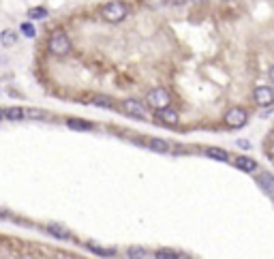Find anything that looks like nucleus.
Masks as SVG:
<instances>
[{"label": "nucleus", "instance_id": "15", "mask_svg": "<svg viewBox=\"0 0 274 259\" xmlns=\"http://www.w3.org/2000/svg\"><path fill=\"white\" fill-rule=\"evenodd\" d=\"M90 103H92V105H97V107H103V109H116V103H114V99L105 97V94H95Z\"/></svg>", "mask_w": 274, "mask_h": 259}, {"label": "nucleus", "instance_id": "8", "mask_svg": "<svg viewBox=\"0 0 274 259\" xmlns=\"http://www.w3.org/2000/svg\"><path fill=\"white\" fill-rule=\"evenodd\" d=\"M255 182L270 199H274V174L272 172H259L255 176Z\"/></svg>", "mask_w": 274, "mask_h": 259}, {"label": "nucleus", "instance_id": "11", "mask_svg": "<svg viewBox=\"0 0 274 259\" xmlns=\"http://www.w3.org/2000/svg\"><path fill=\"white\" fill-rule=\"evenodd\" d=\"M86 249H88L90 253H95V255H99V257H116V249L103 246V244L95 242V240H88V242H86Z\"/></svg>", "mask_w": 274, "mask_h": 259}, {"label": "nucleus", "instance_id": "13", "mask_svg": "<svg viewBox=\"0 0 274 259\" xmlns=\"http://www.w3.org/2000/svg\"><path fill=\"white\" fill-rule=\"evenodd\" d=\"M203 155L210 156V158H214V161H223V163L231 161V155L227 150H223V148H206V150H203Z\"/></svg>", "mask_w": 274, "mask_h": 259}, {"label": "nucleus", "instance_id": "28", "mask_svg": "<svg viewBox=\"0 0 274 259\" xmlns=\"http://www.w3.org/2000/svg\"><path fill=\"white\" fill-rule=\"evenodd\" d=\"M189 2H193V4H197V7H201V4H206V2H210V0H189Z\"/></svg>", "mask_w": 274, "mask_h": 259}, {"label": "nucleus", "instance_id": "10", "mask_svg": "<svg viewBox=\"0 0 274 259\" xmlns=\"http://www.w3.org/2000/svg\"><path fill=\"white\" fill-rule=\"evenodd\" d=\"M43 229L50 232L51 235H56V238H60V240H71V232H69L65 225H60V223H45Z\"/></svg>", "mask_w": 274, "mask_h": 259}, {"label": "nucleus", "instance_id": "3", "mask_svg": "<svg viewBox=\"0 0 274 259\" xmlns=\"http://www.w3.org/2000/svg\"><path fill=\"white\" fill-rule=\"evenodd\" d=\"M146 103H148V107L150 109H163V107H167V105H172V94L167 88H163V86H156L152 88V90H148V94H146Z\"/></svg>", "mask_w": 274, "mask_h": 259}, {"label": "nucleus", "instance_id": "9", "mask_svg": "<svg viewBox=\"0 0 274 259\" xmlns=\"http://www.w3.org/2000/svg\"><path fill=\"white\" fill-rule=\"evenodd\" d=\"M156 114H159V120L163 122V125H170V127H174V125H178V122H180V114H178V109H174L172 105H167V107L159 109Z\"/></svg>", "mask_w": 274, "mask_h": 259}, {"label": "nucleus", "instance_id": "16", "mask_svg": "<svg viewBox=\"0 0 274 259\" xmlns=\"http://www.w3.org/2000/svg\"><path fill=\"white\" fill-rule=\"evenodd\" d=\"M154 259H180V257H186L184 253H178V251H172V249H159L156 253H152Z\"/></svg>", "mask_w": 274, "mask_h": 259}, {"label": "nucleus", "instance_id": "7", "mask_svg": "<svg viewBox=\"0 0 274 259\" xmlns=\"http://www.w3.org/2000/svg\"><path fill=\"white\" fill-rule=\"evenodd\" d=\"M231 161H234V167L240 169V172H244V174H257V169H259L257 161L250 158L249 155H238V156L231 158Z\"/></svg>", "mask_w": 274, "mask_h": 259}, {"label": "nucleus", "instance_id": "21", "mask_svg": "<svg viewBox=\"0 0 274 259\" xmlns=\"http://www.w3.org/2000/svg\"><path fill=\"white\" fill-rule=\"evenodd\" d=\"M28 17H30V20H45V17H48V9L45 7H30L28 9Z\"/></svg>", "mask_w": 274, "mask_h": 259}, {"label": "nucleus", "instance_id": "2", "mask_svg": "<svg viewBox=\"0 0 274 259\" xmlns=\"http://www.w3.org/2000/svg\"><path fill=\"white\" fill-rule=\"evenodd\" d=\"M48 50H50V54H54L58 58H65V56L71 54L73 43H71L69 34L62 30V28H56V30L50 34V39H48Z\"/></svg>", "mask_w": 274, "mask_h": 259}, {"label": "nucleus", "instance_id": "20", "mask_svg": "<svg viewBox=\"0 0 274 259\" xmlns=\"http://www.w3.org/2000/svg\"><path fill=\"white\" fill-rule=\"evenodd\" d=\"M20 32L24 34L26 39H34V37H37V28H34L30 22H22L20 24Z\"/></svg>", "mask_w": 274, "mask_h": 259}, {"label": "nucleus", "instance_id": "1", "mask_svg": "<svg viewBox=\"0 0 274 259\" xmlns=\"http://www.w3.org/2000/svg\"><path fill=\"white\" fill-rule=\"evenodd\" d=\"M131 13V7L126 0H109V2L101 4V9H99V15H101L103 22L107 24H120L125 22L126 17Z\"/></svg>", "mask_w": 274, "mask_h": 259}, {"label": "nucleus", "instance_id": "23", "mask_svg": "<svg viewBox=\"0 0 274 259\" xmlns=\"http://www.w3.org/2000/svg\"><path fill=\"white\" fill-rule=\"evenodd\" d=\"M142 2H144V7H146V9L156 11V9H161L163 4H165V0H142Z\"/></svg>", "mask_w": 274, "mask_h": 259}, {"label": "nucleus", "instance_id": "17", "mask_svg": "<svg viewBox=\"0 0 274 259\" xmlns=\"http://www.w3.org/2000/svg\"><path fill=\"white\" fill-rule=\"evenodd\" d=\"M17 43V32L15 30H2L0 32V45L2 47H11Z\"/></svg>", "mask_w": 274, "mask_h": 259}, {"label": "nucleus", "instance_id": "14", "mask_svg": "<svg viewBox=\"0 0 274 259\" xmlns=\"http://www.w3.org/2000/svg\"><path fill=\"white\" fill-rule=\"evenodd\" d=\"M67 127L73 129V131H92V129H95V125H92V122L81 120V118H69Z\"/></svg>", "mask_w": 274, "mask_h": 259}, {"label": "nucleus", "instance_id": "30", "mask_svg": "<svg viewBox=\"0 0 274 259\" xmlns=\"http://www.w3.org/2000/svg\"><path fill=\"white\" fill-rule=\"evenodd\" d=\"M0 120H4V109H0Z\"/></svg>", "mask_w": 274, "mask_h": 259}, {"label": "nucleus", "instance_id": "19", "mask_svg": "<svg viewBox=\"0 0 274 259\" xmlns=\"http://www.w3.org/2000/svg\"><path fill=\"white\" fill-rule=\"evenodd\" d=\"M4 118H7V120H24L26 109L24 107H9V109H4Z\"/></svg>", "mask_w": 274, "mask_h": 259}, {"label": "nucleus", "instance_id": "22", "mask_svg": "<svg viewBox=\"0 0 274 259\" xmlns=\"http://www.w3.org/2000/svg\"><path fill=\"white\" fill-rule=\"evenodd\" d=\"M26 118H30V120H45V118H48V111L28 107V109H26Z\"/></svg>", "mask_w": 274, "mask_h": 259}, {"label": "nucleus", "instance_id": "4", "mask_svg": "<svg viewBox=\"0 0 274 259\" xmlns=\"http://www.w3.org/2000/svg\"><path fill=\"white\" fill-rule=\"evenodd\" d=\"M249 111L240 107V105H234V107H229L225 111V116H223V125L227 129H242V127H247V122H249Z\"/></svg>", "mask_w": 274, "mask_h": 259}, {"label": "nucleus", "instance_id": "25", "mask_svg": "<svg viewBox=\"0 0 274 259\" xmlns=\"http://www.w3.org/2000/svg\"><path fill=\"white\" fill-rule=\"evenodd\" d=\"M268 158H270V161L274 163V141H272V144H268Z\"/></svg>", "mask_w": 274, "mask_h": 259}, {"label": "nucleus", "instance_id": "12", "mask_svg": "<svg viewBox=\"0 0 274 259\" xmlns=\"http://www.w3.org/2000/svg\"><path fill=\"white\" fill-rule=\"evenodd\" d=\"M144 144L148 146L150 150H154V152H170V141H167V139L148 137V139H144Z\"/></svg>", "mask_w": 274, "mask_h": 259}, {"label": "nucleus", "instance_id": "6", "mask_svg": "<svg viewBox=\"0 0 274 259\" xmlns=\"http://www.w3.org/2000/svg\"><path fill=\"white\" fill-rule=\"evenodd\" d=\"M120 109L125 111V114L137 118V120H146V118H148V109H146V105L139 101V99H122Z\"/></svg>", "mask_w": 274, "mask_h": 259}, {"label": "nucleus", "instance_id": "18", "mask_svg": "<svg viewBox=\"0 0 274 259\" xmlns=\"http://www.w3.org/2000/svg\"><path fill=\"white\" fill-rule=\"evenodd\" d=\"M125 255L129 257V259H146V257L150 255V253L146 251L144 246H129V249H126V253H125Z\"/></svg>", "mask_w": 274, "mask_h": 259}, {"label": "nucleus", "instance_id": "29", "mask_svg": "<svg viewBox=\"0 0 274 259\" xmlns=\"http://www.w3.org/2000/svg\"><path fill=\"white\" fill-rule=\"evenodd\" d=\"M0 216H11V210H4V208H0Z\"/></svg>", "mask_w": 274, "mask_h": 259}, {"label": "nucleus", "instance_id": "24", "mask_svg": "<svg viewBox=\"0 0 274 259\" xmlns=\"http://www.w3.org/2000/svg\"><path fill=\"white\" fill-rule=\"evenodd\" d=\"M186 2H189V0H165V4H170V7H182Z\"/></svg>", "mask_w": 274, "mask_h": 259}, {"label": "nucleus", "instance_id": "5", "mask_svg": "<svg viewBox=\"0 0 274 259\" xmlns=\"http://www.w3.org/2000/svg\"><path fill=\"white\" fill-rule=\"evenodd\" d=\"M253 103L261 109H270L274 105V86L272 84H261L253 90Z\"/></svg>", "mask_w": 274, "mask_h": 259}, {"label": "nucleus", "instance_id": "27", "mask_svg": "<svg viewBox=\"0 0 274 259\" xmlns=\"http://www.w3.org/2000/svg\"><path fill=\"white\" fill-rule=\"evenodd\" d=\"M268 79H270V84L274 86V64H272L270 69H268Z\"/></svg>", "mask_w": 274, "mask_h": 259}, {"label": "nucleus", "instance_id": "26", "mask_svg": "<svg viewBox=\"0 0 274 259\" xmlns=\"http://www.w3.org/2000/svg\"><path fill=\"white\" fill-rule=\"evenodd\" d=\"M238 146H240V148H249L250 150V141H247V139H238Z\"/></svg>", "mask_w": 274, "mask_h": 259}]
</instances>
